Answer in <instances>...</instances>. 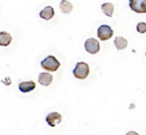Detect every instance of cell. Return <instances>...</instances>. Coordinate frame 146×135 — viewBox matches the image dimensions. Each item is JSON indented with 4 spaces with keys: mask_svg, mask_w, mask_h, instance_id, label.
Masks as SVG:
<instances>
[{
    "mask_svg": "<svg viewBox=\"0 0 146 135\" xmlns=\"http://www.w3.org/2000/svg\"><path fill=\"white\" fill-rule=\"evenodd\" d=\"M42 68L48 72H56L60 66V63L54 56H48L41 61Z\"/></svg>",
    "mask_w": 146,
    "mask_h": 135,
    "instance_id": "2",
    "label": "cell"
},
{
    "mask_svg": "<svg viewBox=\"0 0 146 135\" xmlns=\"http://www.w3.org/2000/svg\"><path fill=\"white\" fill-rule=\"evenodd\" d=\"M84 47L86 51L90 54H96L100 50V44L95 38H90L85 41Z\"/></svg>",
    "mask_w": 146,
    "mask_h": 135,
    "instance_id": "5",
    "label": "cell"
},
{
    "mask_svg": "<svg viewBox=\"0 0 146 135\" xmlns=\"http://www.w3.org/2000/svg\"><path fill=\"white\" fill-rule=\"evenodd\" d=\"M12 41L11 35L7 32H0V46L7 47Z\"/></svg>",
    "mask_w": 146,
    "mask_h": 135,
    "instance_id": "10",
    "label": "cell"
},
{
    "mask_svg": "<svg viewBox=\"0 0 146 135\" xmlns=\"http://www.w3.org/2000/svg\"><path fill=\"white\" fill-rule=\"evenodd\" d=\"M113 31L111 29V27H109L108 25H102L101 27H99L97 30V35L99 39L103 41L109 40L113 36Z\"/></svg>",
    "mask_w": 146,
    "mask_h": 135,
    "instance_id": "4",
    "label": "cell"
},
{
    "mask_svg": "<svg viewBox=\"0 0 146 135\" xmlns=\"http://www.w3.org/2000/svg\"><path fill=\"white\" fill-rule=\"evenodd\" d=\"M62 120V117L60 115V114L57 113V112H52L47 114V116L46 117V121L47 122V124L51 126H55L56 124L60 123Z\"/></svg>",
    "mask_w": 146,
    "mask_h": 135,
    "instance_id": "6",
    "label": "cell"
},
{
    "mask_svg": "<svg viewBox=\"0 0 146 135\" xmlns=\"http://www.w3.org/2000/svg\"><path fill=\"white\" fill-rule=\"evenodd\" d=\"M137 30L138 33L143 34L146 32V23H139L137 25Z\"/></svg>",
    "mask_w": 146,
    "mask_h": 135,
    "instance_id": "14",
    "label": "cell"
},
{
    "mask_svg": "<svg viewBox=\"0 0 146 135\" xmlns=\"http://www.w3.org/2000/svg\"><path fill=\"white\" fill-rule=\"evenodd\" d=\"M129 6L136 13H146V0H129Z\"/></svg>",
    "mask_w": 146,
    "mask_h": 135,
    "instance_id": "3",
    "label": "cell"
},
{
    "mask_svg": "<svg viewBox=\"0 0 146 135\" xmlns=\"http://www.w3.org/2000/svg\"><path fill=\"white\" fill-rule=\"evenodd\" d=\"M127 41L124 37L117 36L114 40V45L118 50H123L127 47Z\"/></svg>",
    "mask_w": 146,
    "mask_h": 135,
    "instance_id": "12",
    "label": "cell"
},
{
    "mask_svg": "<svg viewBox=\"0 0 146 135\" xmlns=\"http://www.w3.org/2000/svg\"><path fill=\"white\" fill-rule=\"evenodd\" d=\"M59 7H60L61 11L64 14H70L73 9L72 4L68 2L67 0H62V1L60 2Z\"/></svg>",
    "mask_w": 146,
    "mask_h": 135,
    "instance_id": "11",
    "label": "cell"
},
{
    "mask_svg": "<svg viewBox=\"0 0 146 135\" xmlns=\"http://www.w3.org/2000/svg\"><path fill=\"white\" fill-rule=\"evenodd\" d=\"M35 89V83L33 81L22 82L21 84H19V90L23 93H27V92L32 91Z\"/></svg>",
    "mask_w": 146,
    "mask_h": 135,
    "instance_id": "9",
    "label": "cell"
},
{
    "mask_svg": "<svg viewBox=\"0 0 146 135\" xmlns=\"http://www.w3.org/2000/svg\"><path fill=\"white\" fill-rule=\"evenodd\" d=\"M113 9H114L113 8V5L111 3H105V4H103L102 5V12L106 16H108L109 17H111L113 16Z\"/></svg>",
    "mask_w": 146,
    "mask_h": 135,
    "instance_id": "13",
    "label": "cell"
},
{
    "mask_svg": "<svg viewBox=\"0 0 146 135\" xmlns=\"http://www.w3.org/2000/svg\"><path fill=\"white\" fill-rule=\"evenodd\" d=\"M54 16V10L52 6H46L40 12V17L44 20H50Z\"/></svg>",
    "mask_w": 146,
    "mask_h": 135,
    "instance_id": "8",
    "label": "cell"
},
{
    "mask_svg": "<svg viewBox=\"0 0 146 135\" xmlns=\"http://www.w3.org/2000/svg\"><path fill=\"white\" fill-rule=\"evenodd\" d=\"M73 74L78 79H85L90 74L89 65L84 62H79L76 65L75 69L73 70Z\"/></svg>",
    "mask_w": 146,
    "mask_h": 135,
    "instance_id": "1",
    "label": "cell"
},
{
    "mask_svg": "<svg viewBox=\"0 0 146 135\" xmlns=\"http://www.w3.org/2000/svg\"><path fill=\"white\" fill-rule=\"evenodd\" d=\"M52 82V75L48 72H41L39 75V83L43 86H48Z\"/></svg>",
    "mask_w": 146,
    "mask_h": 135,
    "instance_id": "7",
    "label": "cell"
},
{
    "mask_svg": "<svg viewBox=\"0 0 146 135\" xmlns=\"http://www.w3.org/2000/svg\"><path fill=\"white\" fill-rule=\"evenodd\" d=\"M145 56H146V52H145Z\"/></svg>",
    "mask_w": 146,
    "mask_h": 135,
    "instance_id": "15",
    "label": "cell"
}]
</instances>
